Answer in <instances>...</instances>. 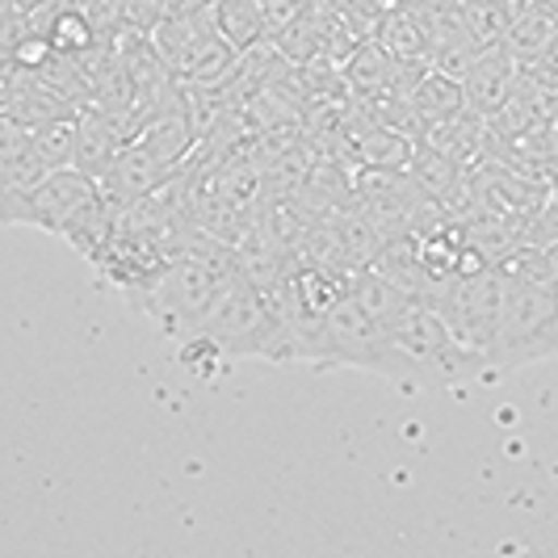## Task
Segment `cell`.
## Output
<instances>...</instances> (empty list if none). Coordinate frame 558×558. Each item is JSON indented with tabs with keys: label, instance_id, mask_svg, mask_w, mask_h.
Masks as SVG:
<instances>
[{
	"label": "cell",
	"instance_id": "cell-1",
	"mask_svg": "<svg viewBox=\"0 0 558 558\" xmlns=\"http://www.w3.org/2000/svg\"><path fill=\"white\" fill-rule=\"evenodd\" d=\"M235 269H240V248L210 235V231H202L194 244L172 252L151 278H143L122 299L181 344V340L197 336L206 311L215 307L219 290Z\"/></svg>",
	"mask_w": 558,
	"mask_h": 558
},
{
	"label": "cell",
	"instance_id": "cell-2",
	"mask_svg": "<svg viewBox=\"0 0 558 558\" xmlns=\"http://www.w3.org/2000/svg\"><path fill=\"white\" fill-rule=\"evenodd\" d=\"M197 336L215 340L227 362L235 357H260V362H294V340L281 319L269 290L240 265L219 290L215 307L206 311Z\"/></svg>",
	"mask_w": 558,
	"mask_h": 558
},
{
	"label": "cell",
	"instance_id": "cell-3",
	"mask_svg": "<svg viewBox=\"0 0 558 558\" xmlns=\"http://www.w3.org/2000/svg\"><path fill=\"white\" fill-rule=\"evenodd\" d=\"M391 340L403 357L408 387H462V383H475V378L492 374L487 362L475 349H466L453 336V328L437 315V307H428L424 299H416L399 315Z\"/></svg>",
	"mask_w": 558,
	"mask_h": 558
},
{
	"label": "cell",
	"instance_id": "cell-4",
	"mask_svg": "<svg viewBox=\"0 0 558 558\" xmlns=\"http://www.w3.org/2000/svg\"><path fill=\"white\" fill-rule=\"evenodd\" d=\"M500 278L504 303L500 332L492 344V374L558 357V286L508 269H500Z\"/></svg>",
	"mask_w": 558,
	"mask_h": 558
},
{
	"label": "cell",
	"instance_id": "cell-5",
	"mask_svg": "<svg viewBox=\"0 0 558 558\" xmlns=\"http://www.w3.org/2000/svg\"><path fill=\"white\" fill-rule=\"evenodd\" d=\"M424 303L437 307V315L453 328V336L466 349H475L478 357L487 362V369H492V344H496V332H500V303H504V278L496 265L437 281L424 294Z\"/></svg>",
	"mask_w": 558,
	"mask_h": 558
},
{
	"label": "cell",
	"instance_id": "cell-6",
	"mask_svg": "<svg viewBox=\"0 0 558 558\" xmlns=\"http://www.w3.org/2000/svg\"><path fill=\"white\" fill-rule=\"evenodd\" d=\"M106 202L97 177H88L81 168H51L26 197V215L22 227H38L47 235L72 240Z\"/></svg>",
	"mask_w": 558,
	"mask_h": 558
},
{
	"label": "cell",
	"instance_id": "cell-7",
	"mask_svg": "<svg viewBox=\"0 0 558 558\" xmlns=\"http://www.w3.org/2000/svg\"><path fill=\"white\" fill-rule=\"evenodd\" d=\"M433 29H437V13L420 0H395L383 9L378 26H374V43L383 51H391L403 63H428L433 56Z\"/></svg>",
	"mask_w": 558,
	"mask_h": 558
},
{
	"label": "cell",
	"instance_id": "cell-8",
	"mask_svg": "<svg viewBox=\"0 0 558 558\" xmlns=\"http://www.w3.org/2000/svg\"><path fill=\"white\" fill-rule=\"evenodd\" d=\"M172 172L177 168H168L156 151H147L140 140H131L113 156V165L97 177V185H101V194L110 197L113 206H131V202L151 194L160 181H168Z\"/></svg>",
	"mask_w": 558,
	"mask_h": 558
},
{
	"label": "cell",
	"instance_id": "cell-9",
	"mask_svg": "<svg viewBox=\"0 0 558 558\" xmlns=\"http://www.w3.org/2000/svg\"><path fill=\"white\" fill-rule=\"evenodd\" d=\"M517 81H521V63L512 59V51L504 43H487L475 63L466 68V76H462L466 110L492 118L504 106V97L517 88Z\"/></svg>",
	"mask_w": 558,
	"mask_h": 558
},
{
	"label": "cell",
	"instance_id": "cell-10",
	"mask_svg": "<svg viewBox=\"0 0 558 558\" xmlns=\"http://www.w3.org/2000/svg\"><path fill=\"white\" fill-rule=\"evenodd\" d=\"M140 135V126L131 118H118L106 110H81V143H76V165L88 177H101L113 165V156Z\"/></svg>",
	"mask_w": 558,
	"mask_h": 558
},
{
	"label": "cell",
	"instance_id": "cell-11",
	"mask_svg": "<svg viewBox=\"0 0 558 558\" xmlns=\"http://www.w3.org/2000/svg\"><path fill=\"white\" fill-rule=\"evenodd\" d=\"M399 63L391 51H383L374 38H362L349 56L340 59V81L349 88V97L357 101H383L395 88V76H399Z\"/></svg>",
	"mask_w": 558,
	"mask_h": 558
},
{
	"label": "cell",
	"instance_id": "cell-12",
	"mask_svg": "<svg viewBox=\"0 0 558 558\" xmlns=\"http://www.w3.org/2000/svg\"><path fill=\"white\" fill-rule=\"evenodd\" d=\"M408 110L416 113V126H420V140L437 126V122H446L453 118L458 110H466V97H462V81H453L446 72H433V68H424V76L416 81L412 88V101H408Z\"/></svg>",
	"mask_w": 558,
	"mask_h": 558
},
{
	"label": "cell",
	"instance_id": "cell-13",
	"mask_svg": "<svg viewBox=\"0 0 558 558\" xmlns=\"http://www.w3.org/2000/svg\"><path fill=\"white\" fill-rule=\"evenodd\" d=\"M504 47L512 51L517 63H537L550 47L558 43V22L546 9H525V13H512V22L500 38Z\"/></svg>",
	"mask_w": 558,
	"mask_h": 558
},
{
	"label": "cell",
	"instance_id": "cell-14",
	"mask_svg": "<svg viewBox=\"0 0 558 558\" xmlns=\"http://www.w3.org/2000/svg\"><path fill=\"white\" fill-rule=\"evenodd\" d=\"M215 17H219L223 38L240 51L269 38V17H265L260 0H215Z\"/></svg>",
	"mask_w": 558,
	"mask_h": 558
},
{
	"label": "cell",
	"instance_id": "cell-15",
	"mask_svg": "<svg viewBox=\"0 0 558 558\" xmlns=\"http://www.w3.org/2000/svg\"><path fill=\"white\" fill-rule=\"evenodd\" d=\"M76 143H81V113H59L34 126V147L47 168L76 165Z\"/></svg>",
	"mask_w": 558,
	"mask_h": 558
},
{
	"label": "cell",
	"instance_id": "cell-16",
	"mask_svg": "<svg viewBox=\"0 0 558 558\" xmlns=\"http://www.w3.org/2000/svg\"><path fill=\"white\" fill-rule=\"evenodd\" d=\"M462 22L475 29L483 43H500L508 22H512V9H508V0H466Z\"/></svg>",
	"mask_w": 558,
	"mask_h": 558
},
{
	"label": "cell",
	"instance_id": "cell-17",
	"mask_svg": "<svg viewBox=\"0 0 558 558\" xmlns=\"http://www.w3.org/2000/svg\"><path fill=\"white\" fill-rule=\"evenodd\" d=\"M420 4H428L433 13H458V9L466 4V0H420Z\"/></svg>",
	"mask_w": 558,
	"mask_h": 558
},
{
	"label": "cell",
	"instance_id": "cell-18",
	"mask_svg": "<svg viewBox=\"0 0 558 558\" xmlns=\"http://www.w3.org/2000/svg\"><path fill=\"white\" fill-rule=\"evenodd\" d=\"M387 4H395V0H387Z\"/></svg>",
	"mask_w": 558,
	"mask_h": 558
}]
</instances>
